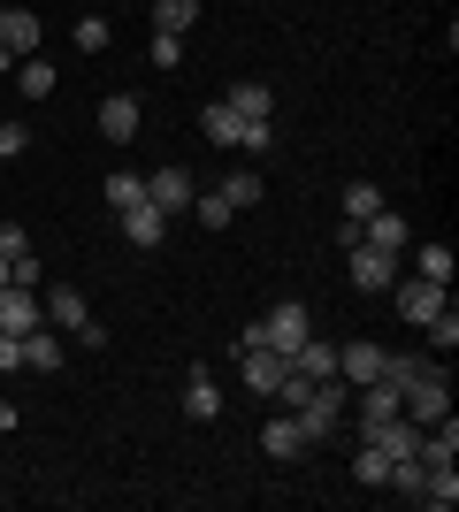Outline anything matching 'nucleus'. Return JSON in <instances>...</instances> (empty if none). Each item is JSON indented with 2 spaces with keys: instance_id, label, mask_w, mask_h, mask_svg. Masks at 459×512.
<instances>
[{
  "instance_id": "f257e3e1",
  "label": "nucleus",
  "mask_w": 459,
  "mask_h": 512,
  "mask_svg": "<svg viewBox=\"0 0 459 512\" xmlns=\"http://www.w3.org/2000/svg\"><path fill=\"white\" fill-rule=\"evenodd\" d=\"M39 306H46V329H62V337H77V344H108V329L85 314V299H77V283H54V291H39Z\"/></svg>"
},
{
  "instance_id": "f03ea898",
  "label": "nucleus",
  "mask_w": 459,
  "mask_h": 512,
  "mask_svg": "<svg viewBox=\"0 0 459 512\" xmlns=\"http://www.w3.org/2000/svg\"><path fill=\"white\" fill-rule=\"evenodd\" d=\"M306 329H314V321H306V306H299V299H284V306H268V314L253 321L238 344H268V352H284V360H291V344H299Z\"/></svg>"
},
{
  "instance_id": "7ed1b4c3",
  "label": "nucleus",
  "mask_w": 459,
  "mask_h": 512,
  "mask_svg": "<svg viewBox=\"0 0 459 512\" xmlns=\"http://www.w3.org/2000/svg\"><path fill=\"white\" fill-rule=\"evenodd\" d=\"M345 276H352V291H360V299H383V291L398 283V253H375V245H352Z\"/></svg>"
},
{
  "instance_id": "20e7f679",
  "label": "nucleus",
  "mask_w": 459,
  "mask_h": 512,
  "mask_svg": "<svg viewBox=\"0 0 459 512\" xmlns=\"http://www.w3.org/2000/svg\"><path fill=\"white\" fill-rule=\"evenodd\" d=\"M238 375H245L253 398H276L284 375H291V360H284V352H268V344H238Z\"/></svg>"
},
{
  "instance_id": "39448f33",
  "label": "nucleus",
  "mask_w": 459,
  "mask_h": 512,
  "mask_svg": "<svg viewBox=\"0 0 459 512\" xmlns=\"http://www.w3.org/2000/svg\"><path fill=\"white\" fill-rule=\"evenodd\" d=\"M398 413H406L414 428L444 421V413H452V383H444V375H421V383H406V390H398Z\"/></svg>"
},
{
  "instance_id": "423d86ee",
  "label": "nucleus",
  "mask_w": 459,
  "mask_h": 512,
  "mask_svg": "<svg viewBox=\"0 0 459 512\" xmlns=\"http://www.w3.org/2000/svg\"><path fill=\"white\" fill-rule=\"evenodd\" d=\"M192 192H199V176H192V169H153V176H146V199L169 214V222L192 207Z\"/></svg>"
},
{
  "instance_id": "0eeeda50",
  "label": "nucleus",
  "mask_w": 459,
  "mask_h": 512,
  "mask_svg": "<svg viewBox=\"0 0 459 512\" xmlns=\"http://www.w3.org/2000/svg\"><path fill=\"white\" fill-rule=\"evenodd\" d=\"M39 321H46L39 291H23V283H8V291H0V337H31Z\"/></svg>"
},
{
  "instance_id": "6e6552de",
  "label": "nucleus",
  "mask_w": 459,
  "mask_h": 512,
  "mask_svg": "<svg viewBox=\"0 0 459 512\" xmlns=\"http://www.w3.org/2000/svg\"><path fill=\"white\" fill-rule=\"evenodd\" d=\"M337 375H345L352 390H360V383H375V375H383V344H368V337L337 344Z\"/></svg>"
},
{
  "instance_id": "1a4fd4ad",
  "label": "nucleus",
  "mask_w": 459,
  "mask_h": 512,
  "mask_svg": "<svg viewBox=\"0 0 459 512\" xmlns=\"http://www.w3.org/2000/svg\"><path fill=\"white\" fill-rule=\"evenodd\" d=\"M100 138H108V146H131L138 138V100L131 92H108V100H100Z\"/></svg>"
},
{
  "instance_id": "9d476101",
  "label": "nucleus",
  "mask_w": 459,
  "mask_h": 512,
  "mask_svg": "<svg viewBox=\"0 0 459 512\" xmlns=\"http://www.w3.org/2000/svg\"><path fill=\"white\" fill-rule=\"evenodd\" d=\"M391 306H398V314H406V321H414V329H421V321H429V314H437V306H444V283H391Z\"/></svg>"
},
{
  "instance_id": "9b49d317",
  "label": "nucleus",
  "mask_w": 459,
  "mask_h": 512,
  "mask_svg": "<svg viewBox=\"0 0 459 512\" xmlns=\"http://www.w3.org/2000/svg\"><path fill=\"white\" fill-rule=\"evenodd\" d=\"M123 237L146 253V245H161V237H169V214L153 207V199H138V207H123Z\"/></svg>"
},
{
  "instance_id": "f8f14e48",
  "label": "nucleus",
  "mask_w": 459,
  "mask_h": 512,
  "mask_svg": "<svg viewBox=\"0 0 459 512\" xmlns=\"http://www.w3.org/2000/svg\"><path fill=\"white\" fill-rule=\"evenodd\" d=\"M222 100L238 107V123H268V115H276V92H268L261 77H245V85H230Z\"/></svg>"
},
{
  "instance_id": "ddd939ff",
  "label": "nucleus",
  "mask_w": 459,
  "mask_h": 512,
  "mask_svg": "<svg viewBox=\"0 0 459 512\" xmlns=\"http://www.w3.org/2000/svg\"><path fill=\"white\" fill-rule=\"evenodd\" d=\"M261 451H268V459H276V467H284V459H299V451H306L299 421H291V413H276V421H261Z\"/></svg>"
},
{
  "instance_id": "4468645a",
  "label": "nucleus",
  "mask_w": 459,
  "mask_h": 512,
  "mask_svg": "<svg viewBox=\"0 0 459 512\" xmlns=\"http://www.w3.org/2000/svg\"><path fill=\"white\" fill-rule=\"evenodd\" d=\"M360 245H375V253H398V245H406V214L375 207L368 222H360Z\"/></svg>"
},
{
  "instance_id": "2eb2a0df",
  "label": "nucleus",
  "mask_w": 459,
  "mask_h": 512,
  "mask_svg": "<svg viewBox=\"0 0 459 512\" xmlns=\"http://www.w3.org/2000/svg\"><path fill=\"white\" fill-rule=\"evenodd\" d=\"M0 46H8V54H39V16H31V8H8V16H0Z\"/></svg>"
},
{
  "instance_id": "dca6fc26",
  "label": "nucleus",
  "mask_w": 459,
  "mask_h": 512,
  "mask_svg": "<svg viewBox=\"0 0 459 512\" xmlns=\"http://www.w3.org/2000/svg\"><path fill=\"white\" fill-rule=\"evenodd\" d=\"M62 352H69V337H62V329H46V321L23 337V367H39V375H46V367H62Z\"/></svg>"
},
{
  "instance_id": "f3484780",
  "label": "nucleus",
  "mask_w": 459,
  "mask_h": 512,
  "mask_svg": "<svg viewBox=\"0 0 459 512\" xmlns=\"http://www.w3.org/2000/svg\"><path fill=\"white\" fill-rule=\"evenodd\" d=\"M421 505H437V512L459 505V467H452V459H444V467H429V482H421Z\"/></svg>"
},
{
  "instance_id": "a211bd4d",
  "label": "nucleus",
  "mask_w": 459,
  "mask_h": 512,
  "mask_svg": "<svg viewBox=\"0 0 459 512\" xmlns=\"http://www.w3.org/2000/svg\"><path fill=\"white\" fill-rule=\"evenodd\" d=\"M199 130H207V138H215V146H238V107H230V100H215V107H199Z\"/></svg>"
},
{
  "instance_id": "6ab92c4d",
  "label": "nucleus",
  "mask_w": 459,
  "mask_h": 512,
  "mask_svg": "<svg viewBox=\"0 0 459 512\" xmlns=\"http://www.w3.org/2000/svg\"><path fill=\"white\" fill-rule=\"evenodd\" d=\"M8 77L23 85V100H54V62H31V54H23V62L8 69Z\"/></svg>"
},
{
  "instance_id": "aec40b11",
  "label": "nucleus",
  "mask_w": 459,
  "mask_h": 512,
  "mask_svg": "<svg viewBox=\"0 0 459 512\" xmlns=\"http://www.w3.org/2000/svg\"><path fill=\"white\" fill-rule=\"evenodd\" d=\"M192 23H199V0H153V31H176V39H184Z\"/></svg>"
},
{
  "instance_id": "412c9836",
  "label": "nucleus",
  "mask_w": 459,
  "mask_h": 512,
  "mask_svg": "<svg viewBox=\"0 0 459 512\" xmlns=\"http://www.w3.org/2000/svg\"><path fill=\"white\" fill-rule=\"evenodd\" d=\"M215 192H222V199H230V207L245 214V207H261V176H253V169H230V176H222V184H215Z\"/></svg>"
},
{
  "instance_id": "4be33fe9",
  "label": "nucleus",
  "mask_w": 459,
  "mask_h": 512,
  "mask_svg": "<svg viewBox=\"0 0 459 512\" xmlns=\"http://www.w3.org/2000/svg\"><path fill=\"white\" fill-rule=\"evenodd\" d=\"M452 268H459L452 245H421V260H414V276L421 283H444V291H452Z\"/></svg>"
},
{
  "instance_id": "5701e85b",
  "label": "nucleus",
  "mask_w": 459,
  "mask_h": 512,
  "mask_svg": "<svg viewBox=\"0 0 459 512\" xmlns=\"http://www.w3.org/2000/svg\"><path fill=\"white\" fill-rule=\"evenodd\" d=\"M184 214H199V230H230V214H238V207H230L222 192H192V207H184Z\"/></svg>"
},
{
  "instance_id": "b1692460",
  "label": "nucleus",
  "mask_w": 459,
  "mask_h": 512,
  "mask_svg": "<svg viewBox=\"0 0 459 512\" xmlns=\"http://www.w3.org/2000/svg\"><path fill=\"white\" fill-rule=\"evenodd\" d=\"M383 474H391V459H383L375 444H360V451H352V482H360V490H383Z\"/></svg>"
},
{
  "instance_id": "393cba45",
  "label": "nucleus",
  "mask_w": 459,
  "mask_h": 512,
  "mask_svg": "<svg viewBox=\"0 0 459 512\" xmlns=\"http://www.w3.org/2000/svg\"><path fill=\"white\" fill-rule=\"evenodd\" d=\"M100 192H108V207L123 214V207H138V199H146V176H131V169H115L108 184H100Z\"/></svg>"
},
{
  "instance_id": "a878e982",
  "label": "nucleus",
  "mask_w": 459,
  "mask_h": 512,
  "mask_svg": "<svg viewBox=\"0 0 459 512\" xmlns=\"http://www.w3.org/2000/svg\"><path fill=\"white\" fill-rule=\"evenodd\" d=\"M184 413H192V421H215V413H222V390L207 383V375H192V390H184Z\"/></svg>"
},
{
  "instance_id": "bb28decb",
  "label": "nucleus",
  "mask_w": 459,
  "mask_h": 512,
  "mask_svg": "<svg viewBox=\"0 0 459 512\" xmlns=\"http://www.w3.org/2000/svg\"><path fill=\"white\" fill-rule=\"evenodd\" d=\"M108 39H115L108 16H77V54H108Z\"/></svg>"
},
{
  "instance_id": "cd10ccee",
  "label": "nucleus",
  "mask_w": 459,
  "mask_h": 512,
  "mask_svg": "<svg viewBox=\"0 0 459 512\" xmlns=\"http://www.w3.org/2000/svg\"><path fill=\"white\" fill-rule=\"evenodd\" d=\"M421 482H429L421 459H391V474H383V490H406V497H421Z\"/></svg>"
},
{
  "instance_id": "c85d7f7f",
  "label": "nucleus",
  "mask_w": 459,
  "mask_h": 512,
  "mask_svg": "<svg viewBox=\"0 0 459 512\" xmlns=\"http://www.w3.org/2000/svg\"><path fill=\"white\" fill-rule=\"evenodd\" d=\"M383 207V184H345V222H368Z\"/></svg>"
},
{
  "instance_id": "c756f323",
  "label": "nucleus",
  "mask_w": 459,
  "mask_h": 512,
  "mask_svg": "<svg viewBox=\"0 0 459 512\" xmlns=\"http://www.w3.org/2000/svg\"><path fill=\"white\" fill-rule=\"evenodd\" d=\"M153 69H184V39H176V31H153Z\"/></svg>"
},
{
  "instance_id": "7c9ffc66",
  "label": "nucleus",
  "mask_w": 459,
  "mask_h": 512,
  "mask_svg": "<svg viewBox=\"0 0 459 512\" xmlns=\"http://www.w3.org/2000/svg\"><path fill=\"white\" fill-rule=\"evenodd\" d=\"M16 253H31V237H23V222H0V260H16Z\"/></svg>"
},
{
  "instance_id": "2f4dec72",
  "label": "nucleus",
  "mask_w": 459,
  "mask_h": 512,
  "mask_svg": "<svg viewBox=\"0 0 459 512\" xmlns=\"http://www.w3.org/2000/svg\"><path fill=\"white\" fill-rule=\"evenodd\" d=\"M23 146H31V130H23V123H0V161H16Z\"/></svg>"
},
{
  "instance_id": "473e14b6",
  "label": "nucleus",
  "mask_w": 459,
  "mask_h": 512,
  "mask_svg": "<svg viewBox=\"0 0 459 512\" xmlns=\"http://www.w3.org/2000/svg\"><path fill=\"white\" fill-rule=\"evenodd\" d=\"M268 138H276V123H245V130H238L245 153H268Z\"/></svg>"
},
{
  "instance_id": "72a5a7b5",
  "label": "nucleus",
  "mask_w": 459,
  "mask_h": 512,
  "mask_svg": "<svg viewBox=\"0 0 459 512\" xmlns=\"http://www.w3.org/2000/svg\"><path fill=\"white\" fill-rule=\"evenodd\" d=\"M23 367V337H0V375H16Z\"/></svg>"
},
{
  "instance_id": "f704fd0d",
  "label": "nucleus",
  "mask_w": 459,
  "mask_h": 512,
  "mask_svg": "<svg viewBox=\"0 0 459 512\" xmlns=\"http://www.w3.org/2000/svg\"><path fill=\"white\" fill-rule=\"evenodd\" d=\"M8 69H16V54H8V46H0V77H8Z\"/></svg>"
},
{
  "instance_id": "c9c22d12",
  "label": "nucleus",
  "mask_w": 459,
  "mask_h": 512,
  "mask_svg": "<svg viewBox=\"0 0 459 512\" xmlns=\"http://www.w3.org/2000/svg\"><path fill=\"white\" fill-rule=\"evenodd\" d=\"M0 291H8V260H0Z\"/></svg>"
},
{
  "instance_id": "e433bc0d",
  "label": "nucleus",
  "mask_w": 459,
  "mask_h": 512,
  "mask_svg": "<svg viewBox=\"0 0 459 512\" xmlns=\"http://www.w3.org/2000/svg\"><path fill=\"white\" fill-rule=\"evenodd\" d=\"M0 16H8V8H0Z\"/></svg>"
}]
</instances>
